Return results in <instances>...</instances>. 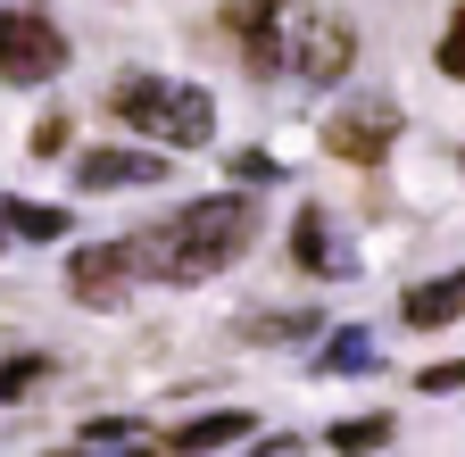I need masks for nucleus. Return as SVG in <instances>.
Instances as JSON below:
<instances>
[{"instance_id": "nucleus-1", "label": "nucleus", "mask_w": 465, "mask_h": 457, "mask_svg": "<svg viewBox=\"0 0 465 457\" xmlns=\"http://www.w3.org/2000/svg\"><path fill=\"white\" fill-rule=\"evenodd\" d=\"M250 233H258V200L250 192H216V200H192L166 224H150V233L134 242V258L158 283H208V274H224L232 258H242Z\"/></svg>"}, {"instance_id": "nucleus-2", "label": "nucleus", "mask_w": 465, "mask_h": 457, "mask_svg": "<svg viewBox=\"0 0 465 457\" xmlns=\"http://www.w3.org/2000/svg\"><path fill=\"white\" fill-rule=\"evenodd\" d=\"M358 59V25L324 0H274V75L291 84H341Z\"/></svg>"}, {"instance_id": "nucleus-3", "label": "nucleus", "mask_w": 465, "mask_h": 457, "mask_svg": "<svg viewBox=\"0 0 465 457\" xmlns=\"http://www.w3.org/2000/svg\"><path fill=\"white\" fill-rule=\"evenodd\" d=\"M108 108L125 117L134 134H158L166 150H200L216 134V100L208 84H166V75H116L108 84Z\"/></svg>"}, {"instance_id": "nucleus-4", "label": "nucleus", "mask_w": 465, "mask_h": 457, "mask_svg": "<svg viewBox=\"0 0 465 457\" xmlns=\"http://www.w3.org/2000/svg\"><path fill=\"white\" fill-rule=\"evenodd\" d=\"M67 67V34L42 9H0V84H50Z\"/></svg>"}, {"instance_id": "nucleus-5", "label": "nucleus", "mask_w": 465, "mask_h": 457, "mask_svg": "<svg viewBox=\"0 0 465 457\" xmlns=\"http://www.w3.org/2000/svg\"><path fill=\"white\" fill-rule=\"evenodd\" d=\"M391 142H399V108L391 100H341L332 125H324V150L349 158V166H382Z\"/></svg>"}, {"instance_id": "nucleus-6", "label": "nucleus", "mask_w": 465, "mask_h": 457, "mask_svg": "<svg viewBox=\"0 0 465 457\" xmlns=\"http://www.w3.org/2000/svg\"><path fill=\"white\" fill-rule=\"evenodd\" d=\"M134 283H142L134 242H92V250L67 258V292H75L84 308H125V300H134Z\"/></svg>"}, {"instance_id": "nucleus-7", "label": "nucleus", "mask_w": 465, "mask_h": 457, "mask_svg": "<svg viewBox=\"0 0 465 457\" xmlns=\"http://www.w3.org/2000/svg\"><path fill=\"white\" fill-rule=\"evenodd\" d=\"M75 184L84 192H125V184H166V150H92L84 166H75Z\"/></svg>"}, {"instance_id": "nucleus-8", "label": "nucleus", "mask_w": 465, "mask_h": 457, "mask_svg": "<svg viewBox=\"0 0 465 457\" xmlns=\"http://www.w3.org/2000/svg\"><path fill=\"white\" fill-rule=\"evenodd\" d=\"M457 316H465V266L416 283V292L399 300V324H416V333H440V324H457Z\"/></svg>"}, {"instance_id": "nucleus-9", "label": "nucleus", "mask_w": 465, "mask_h": 457, "mask_svg": "<svg viewBox=\"0 0 465 457\" xmlns=\"http://www.w3.org/2000/svg\"><path fill=\"white\" fill-rule=\"evenodd\" d=\"M224 25L242 42V67L274 75V0H224Z\"/></svg>"}, {"instance_id": "nucleus-10", "label": "nucleus", "mask_w": 465, "mask_h": 457, "mask_svg": "<svg viewBox=\"0 0 465 457\" xmlns=\"http://www.w3.org/2000/svg\"><path fill=\"white\" fill-rule=\"evenodd\" d=\"M291 258H300L308 274H349V266H358V258H341V242H332L324 208H300V224H291Z\"/></svg>"}, {"instance_id": "nucleus-11", "label": "nucleus", "mask_w": 465, "mask_h": 457, "mask_svg": "<svg viewBox=\"0 0 465 457\" xmlns=\"http://www.w3.org/2000/svg\"><path fill=\"white\" fill-rule=\"evenodd\" d=\"M258 424L242 408H216V416H192L183 432H174V457H208V449H232V441H250Z\"/></svg>"}, {"instance_id": "nucleus-12", "label": "nucleus", "mask_w": 465, "mask_h": 457, "mask_svg": "<svg viewBox=\"0 0 465 457\" xmlns=\"http://www.w3.org/2000/svg\"><path fill=\"white\" fill-rule=\"evenodd\" d=\"M0 216H9L17 242H58V233H67V216H58V208H34V200H0Z\"/></svg>"}, {"instance_id": "nucleus-13", "label": "nucleus", "mask_w": 465, "mask_h": 457, "mask_svg": "<svg viewBox=\"0 0 465 457\" xmlns=\"http://www.w3.org/2000/svg\"><path fill=\"white\" fill-rule=\"evenodd\" d=\"M382 441H391V416H349V424H332V457H366Z\"/></svg>"}, {"instance_id": "nucleus-14", "label": "nucleus", "mask_w": 465, "mask_h": 457, "mask_svg": "<svg viewBox=\"0 0 465 457\" xmlns=\"http://www.w3.org/2000/svg\"><path fill=\"white\" fill-rule=\"evenodd\" d=\"M324 316H242V341H308Z\"/></svg>"}, {"instance_id": "nucleus-15", "label": "nucleus", "mask_w": 465, "mask_h": 457, "mask_svg": "<svg viewBox=\"0 0 465 457\" xmlns=\"http://www.w3.org/2000/svg\"><path fill=\"white\" fill-rule=\"evenodd\" d=\"M316 366H341V374H349V366H374V341H366V333H332L324 350H316Z\"/></svg>"}, {"instance_id": "nucleus-16", "label": "nucleus", "mask_w": 465, "mask_h": 457, "mask_svg": "<svg viewBox=\"0 0 465 457\" xmlns=\"http://www.w3.org/2000/svg\"><path fill=\"white\" fill-rule=\"evenodd\" d=\"M34 382H50V358H9L0 366V399H34Z\"/></svg>"}, {"instance_id": "nucleus-17", "label": "nucleus", "mask_w": 465, "mask_h": 457, "mask_svg": "<svg viewBox=\"0 0 465 457\" xmlns=\"http://www.w3.org/2000/svg\"><path fill=\"white\" fill-rule=\"evenodd\" d=\"M232 184H282V158L274 150H232Z\"/></svg>"}, {"instance_id": "nucleus-18", "label": "nucleus", "mask_w": 465, "mask_h": 457, "mask_svg": "<svg viewBox=\"0 0 465 457\" xmlns=\"http://www.w3.org/2000/svg\"><path fill=\"white\" fill-rule=\"evenodd\" d=\"M440 75H457L465 84V9L449 17V34H440Z\"/></svg>"}, {"instance_id": "nucleus-19", "label": "nucleus", "mask_w": 465, "mask_h": 457, "mask_svg": "<svg viewBox=\"0 0 465 457\" xmlns=\"http://www.w3.org/2000/svg\"><path fill=\"white\" fill-rule=\"evenodd\" d=\"M416 391H465V358H440V366H424V374H416Z\"/></svg>"}, {"instance_id": "nucleus-20", "label": "nucleus", "mask_w": 465, "mask_h": 457, "mask_svg": "<svg viewBox=\"0 0 465 457\" xmlns=\"http://www.w3.org/2000/svg\"><path fill=\"white\" fill-rule=\"evenodd\" d=\"M58 150H67V117H42L34 125V158H58Z\"/></svg>"}, {"instance_id": "nucleus-21", "label": "nucleus", "mask_w": 465, "mask_h": 457, "mask_svg": "<svg viewBox=\"0 0 465 457\" xmlns=\"http://www.w3.org/2000/svg\"><path fill=\"white\" fill-rule=\"evenodd\" d=\"M84 441H134V416H92Z\"/></svg>"}, {"instance_id": "nucleus-22", "label": "nucleus", "mask_w": 465, "mask_h": 457, "mask_svg": "<svg viewBox=\"0 0 465 457\" xmlns=\"http://www.w3.org/2000/svg\"><path fill=\"white\" fill-rule=\"evenodd\" d=\"M0 242H9V216H0Z\"/></svg>"}, {"instance_id": "nucleus-23", "label": "nucleus", "mask_w": 465, "mask_h": 457, "mask_svg": "<svg viewBox=\"0 0 465 457\" xmlns=\"http://www.w3.org/2000/svg\"><path fill=\"white\" fill-rule=\"evenodd\" d=\"M125 457H150V449H125Z\"/></svg>"}]
</instances>
